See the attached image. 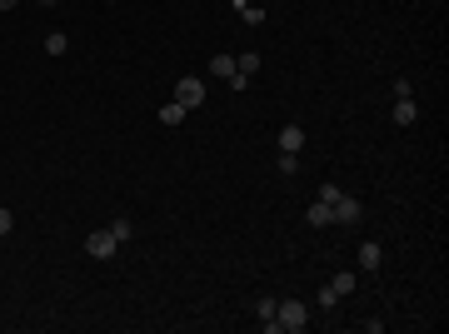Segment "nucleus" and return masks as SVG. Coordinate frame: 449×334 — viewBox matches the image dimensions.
<instances>
[{
  "mask_svg": "<svg viewBox=\"0 0 449 334\" xmlns=\"http://www.w3.org/2000/svg\"><path fill=\"white\" fill-rule=\"evenodd\" d=\"M275 319H280V329L300 334V329L310 324V304H300V299H280V304H275Z\"/></svg>",
  "mask_w": 449,
  "mask_h": 334,
  "instance_id": "f257e3e1",
  "label": "nucleus"
},
{
  "mask_svg": "<svg viewBox=\"0 0 449 334\" xmlns=\"http://www.w3.org/2000/svg\"><path fill=\"white\" fill-rule=\"evenodd\" d=\"M175 100H180L185 110H200V105H205V80H200V75L175 80Z\"/></svg>",
  "mask_w": 449,
  "mask_h": 334,
  "instance_id": "f03ea898",
  "label": "nucleus"
},
{
  "mask_svg": "<svg viewBox=\"0 0 449 334\" xmlns=\"http://www.w3.org/2000/svg\"><path fill=\"white\" fill-rule=\"evenodd\" d=\"M85 249H90V254H95V259H110V254H115V249H120V239H115V235H110V230H95V235H90V239H85Z\"/></svg>",
  "mask_w": 449,
  "mask_h": 334,
  "instance_id": "7ed1b4c3",
  "label": "nucleus"
},
{
  "mask_svg": "<svg viewBox=\"0 0 449 334\" xmlns=\"http://www.w3.org/2000/svg\"><path fill=\"white\" fill-rule=\"evenodd\" d=\"M359 215H364V205H359V200H350V195H340V200H335V225H359Z\"/></svg>",
  "mask_w": 449,
  "mask_h": 334,
  "instance_id": "20e7f679",
  "label": "nucleus"
},
{
  "mask_svg": "<svg viewBox=\"0 0 449 334\" xmlns=\"http://www.w3.org/2000/svg\"><path fill=\"white\" fill-rule=\"evenodd\" d=\"M280 150L285 155H300L305 150V125H280Z\"/></svg>",
  "mask_w": 449,
  "mask_h": 334,
  "instance_id": "39448f33",
  "label": "nucleus"
},
{
  "mask_svg": "<svg viewBox=\"0 0 449 334\" xmlns=\"http://www.w3.org/2000/svg\"><path fill=\"white\" fill-rule=\"evenodd\" d=\"M305 220H310L315 230H325V225H335V205H325V200H315V205L305 210Z\"/></svg>",
  "mask_w": 449,
  "mask_h": 334,
  "instance_id": "423d86ee",
  "label": "nucleus"
},
{
  "mask_svg": "<svg viewBox=\"0 0 449 334\" xmlns=\"http://www.w3.org/2000/svg\"><path fill=\"white\" fill-rule=\"evenodd\" d=\"M384 264V249L374 239H359V269H379Z\"/></svg>",
  "mask_w": 449,
  "mask_h": 334,
  "instance_id": "0eeeda50",
  "label": "nucleus"
},
{
  "mask_svg": "<svg viewBox=\"0 0 449 334\" xmlns=\"http://www.w3.org/2000/svg\"><path fill=\"white\" fill-rule=\"evenodd\" d=\"M210 75L215 80H235V55H210Z\"/></svg>",
  "mask_w": 449,
  "mask_h": 334,
  "instance_id": "6e6552de",
  "label": "nucleus"
},
{
  "mask_svg": "<svg viewBox=\"0 0 449 334\" xmlns=\"http://www.w3.org/2000/svg\"><path fill=\"white\" fill-rule=\"evenodd\" d=\"M235 6V16H245V26H265V11L260 6H250V0H230Z\"/></svg>",
  "mask_w": 449,
  "mask_h": 334,
  "instance_id": "1a4fd4ad",
  "label": "nucleus"
},
{
  "mask_svg": "<svg viewBox=\"0 0 449 334\" xmlns=\"http://www.w3.org/2000/svg\"><path fill=\"white\" fill-rule=\"evenodd\" d=\"M185 115H190V110H185L180 100H170V105H160V125H185Z\"/></svg>",
  "mask_w": 449,
  "mask_h": 334,
  "instance_id": "9d476101",
  "label": "nucleus"
},
{
  "mask_svg": "<svg viewBox=\"0 0 449 334\" xmlns=\"http://www.w3.org/2000/svg\"><path fill=\"white\" fill-rule=\"evenodd\" d=\"M255 70H260V55H255V50H245V55H235V75H245V80H250Z\"/></svg>",
  "mask_w": 449,
  "mask_h": 334,
  "instance_id": "9b49d317",
  "label": "nucleus"
},
{
  "mask_svg": "<svg viewBox=\"0 0 449 334\" xmlns=\"http://www.w3.org/2000/svg\"><path fill=\"white\" fill-rule=\"evenodd\" d=\"M414 120H419L414 100H394V125H414Z\"/></svg>",
  "mask_w": 449,
  "mask_h": 334,
  "instance_id": "f8f14e48",
  "label": "nucleus"
},
{
  "mask_svg": "<svg viewBox=\"0 0 449 334\" xmlns=\"http://www.w3.org/2000/svg\"><path fill=\"white\" fill-rule=\"evenodd\" d=\"M355 284H359V274H350V269H340V274H335V279H330V289H335V294H340V299H345V294H350V289H355Z\"/></svg>",
  "mask_w": 449,
  "mask_h": 334,
  "instance_id": "ddd939ff",
  "label": "nucleus"
},
{
  "mask_svg": "<svg viewBox=\"0 0 449 334\" xmlns=\"http://www.w3.org/2000/svg\"><path fill=\"white\" fill-rule=\"evenodd\" d=\"M65 50H70V36L50 31V36H45V55H65Z\"/></svg>",
  "mask_w": 449,
  "mask_h": 334,
  "instance_id": "4468645a",
  "label": "nucleus"
},
{
  "mask_svg": "<svg viewBox=\"0 0 449 334\" xmlns=\"http://www.w3.org/2000/svg\"><path fill=\"white\" fill-rule=\"evenodd\" d=\"M295 170H300V155H285L280 150V175H295Z\"/></svg>",
  "mask_w": 449,
  "mask_h": 334,
  "instance_id": "2eb2a0df",
  "label": "nucleus"
},
{
  "mask_svg": "<svg viewBox=\"0 0 449 334\" xmlns=\"http://www.w3.org/2000/svg\"><path fill=\"white\" fill-rule=\"evenodd\" d=\"M255 314H260V319H275V299H270V294H260V304H255Z\"/></svg>",
  "mask_w": 449,
  "mask_h": 334,
  "instance_id": "dca6fc26",
  "label": "nucleus"
},
{
  "mask_svg": "<svg viewBox=\"0 0 449 334\" xmlns=\"http://www.w3.org/2000/svg\"><path fill=\"white\" fill-rule=\"evenodd\" d=\"M11 230H16V215H11V210H6V205H0V239H6V235H11Z\"/></svg>",
  "mask_w": 449,
  "mask_h": 334,
  "instance_id": "f3484780",
  "label": "nucleus"
},
{
  "mask_svg": "<svg viewBox=\"0 0 449 334\" xmlns=\"http://www.w3.org/2000/svg\"><path fill=\"white\" fill-rule=\"evenodd\" d=\"M394 100H414V85L409 80H394Z\"/></svg>",
  "mask_w": 449,
  "mask_h": 334,
  "instance_id": "a211bd4d",
  "label": "nucleus"
},
{
  "mask_svg": "<svg viewBox=\"0 0 449 334\" xmlns=\"http://www.w3.org/2000/svg\"><path fill=\"white\" fill-rule=\"evenodd\" d=\"M340 195H345V190H340V185H320V200H325V205H335V200H340Z\"/></svg>",
  "mask_w": 449,
  "mask_h": 334,
  "instance_id": "6ab92c4d",
  "label": "nucleus"
},
{
  "mask_svg": "<svg viewBox=\"0 0 449 334\" xmlns=\"http://www.w3.org/2000/svg\"><path fill=\"white\" fill-rule=\"evenodd\" d=\"M110 235H115V239L125 244V239H130V220H115V225H110Z\"/></svg>",
  "mask_w": 449,
  "mask_h": 334,
  "instance_id": "aec40b11",
  "label": "nucleus"
},
{
  "mask_svg": "<svg viewBox=\"0 0 449 334\" xmlns=\"http://www.w3.org/2000/svg\"><path fill=\"white\" fill-rule=\"evenodd\" d=\"M335 304H340V294H335V289L325 284V289H320V309H335Z\"/></svg>",
  "mask_w": 449,
  "mask_h": 334,
  "instance_id": "412c9836",
  "label": "nucleus"
},
{
  "mask_svg": "<svg viewBox=\"0 0 449 334\" xmlns=\"http://www.w3.org/2000/svg\"><path fill=\"white\" fill-rule=\"evenodd\" d=\"M16 6H21V0H0V11H16Z\"/></svg>",
  "mask_w": 449,
  "mask_h": 334,
  "instance_id": "4be33fe9",
  "label": "nucleus"
},
{
  "mask_svg": "<svg viewBox=\"0 0 449 334\" xmlns=\"http://www.w3.org/2000/svg\"><path fill=\"white\" fill-rule=\"evenodd\" d=\"M40 6H45V11H50V6H60V0H40Z\"/></svg>",
  "mask_w": 449,
  "mask_h": 334,
  "instance_id": "5701e85b",
  "label": "nucleus"
}]
</instances>
